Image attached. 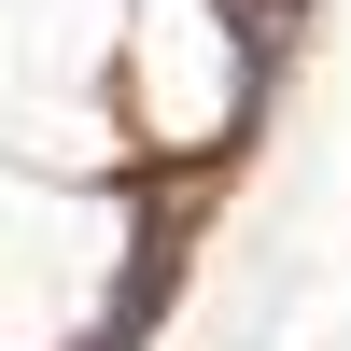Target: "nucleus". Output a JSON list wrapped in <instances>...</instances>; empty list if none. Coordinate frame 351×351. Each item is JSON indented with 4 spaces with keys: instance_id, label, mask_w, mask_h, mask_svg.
I'll list each match as a JSON object with an SVG mask.
<instances>
[{
    "instance_id": "f257e3e1",
    "label": "nucleus",
    "mask_w": 351,
    "mask_h": 351,
    "mask_svg": "<svg viewBox=\"0 0 351 351\" xmlns=\"http://www.w3.org/2000/svg\"><path fill=\"white\" fill-rule=\"evenodd\" d=\"M253 14H281V0H253Z\"/></svg>"
}]
</instances>
